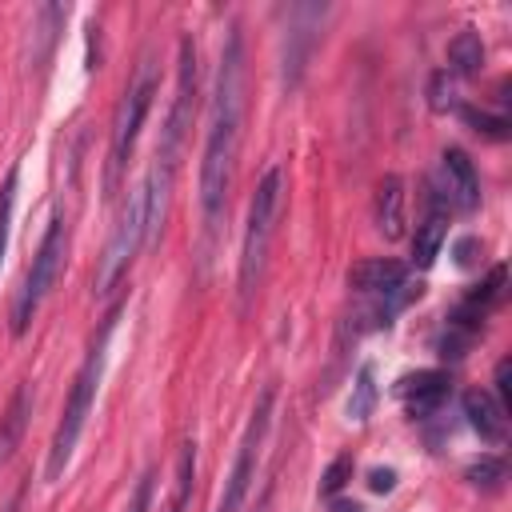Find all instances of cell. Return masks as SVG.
<instances>
[{"label": "cell", "mask_w": 512, "mask_h": 512, "mask_svg": "<svg viewBox=\"0 0 512 512\" xmlns=\"http://www.w3.org/2000/svg\"><path fill=\"white\" fill-rule=\"evenodd\" d=\"M240 124H244V40L232 28L220 52L212 108H208V136L200 160V212L204 228L216 232L228 208V192L236 180V152H240Z\"/></svg>", "instance_id": "cell-1"}, {"label": "cell", "mask_w": 512, "mask_h": 512, "mask_svg": "<svg viewBox=\"0 0 512 512\" xmlns=\"http://www.w3.org/2000/svg\"><path fill=\"white\" fill-rule=\"evenodd\" d=\"M160 92V68H156V56L144 52L128 88H124V100L116 108V120H112V148H108V196L120 188V172L136 148V136L144 128V116L152 108V96Z\"/></svg>", "instance_id": "cell-2"}, {"label": "cell", "mask_w": 512, "mask_h": 512, "mask_svg": "<svg viewBox=\"0 0 512 512\" xmlns=\"http://www.w3.org/2000/svg\"><path fill=\"white\" fill-rule=\"evenodd\" d=\"M280 196H284V172H280V164H272L260 176L252 204H248V228H244V248H240V296H244V304L252 300V292L264 276L268 240H272V228L280 216Z\"/></svg>", "instance_id": "cell-3"}, {"label": "cell", "mask_w": 512, "mask_h": 512, "mask_svg": "<svg viewBox=\"0 0 512 512\" xmlns=\"http://www.w3.org/2000/svg\"><path fill=\"white\" fill-rule=\"evenodd\" d=\"M108 332H112V320L104 324L100 340L92 344L88 360L80 364V372H76V380H72V392H68L64 416H60V424H56V436H52V448H48V464H44V476H48V480H60V476H64V468H68V460H72V452H76V440H80L84 420H88L92 400H96L100 360H104V340H108Z\"/></svg>", "instance_id": "cell-4"}, {"label": "cell", "mask_w": 512, "mask_h": 512, "mask_svg": "<svg viewBox=\"0 0 512 512\" xmlns=\"http://www.w3.org/2000/svg\"><path fill=\"white\" fill-rule=\"evenodd\" d=\"M192 104H196V44L192 36H180V60H176V96L160 132V148H156V168L176 172L180 152H184V136L192 128Z\"/></svg>", "instance_id": "cell-5"}, {"label": "cell", "mask_w": 512, "mask_h": 512, "mask_svg": "<svg viewBox=\"0 0 512 512\" xmlns=\"http://www.w3.org/2000/svg\"><path fill=\"white\" fill-rule=\"evenodd\" d=\"M144 236H148V216H144V188H140V192L128 196V204H124V212H120V220L108 236V248H104L100 268H96V296H108L128 276L132 256L140 252Z\"/></svg>", "instance_id": "cell-6"}, {"label": "cell", "mask_w": 512, "mask_h": 512, "mask_svg": "<svg viewBox=\"0 0 512 512\" xmlns=\"http://www.w3.org/2000/svg\"><path fill=\"white\" fill-rule=\"evenodd\" d=\"M60 264H64V220L52 216V220H48V232H44L36 256H32V268H28V276H24V288H20V296H16V308H12V332H16V336L28 332V324H32V316H36L40 300L48 296V288H52L56 276H60Z\"/></svg>", "instance_id": "cell-7"}, {"label": "cell", "mask_w": 512, "mask_h": 512, "mask_svg": "<svg viewBox=\"0 0 512 512\" xmlns=\"http://www.w3.org/2000/svg\"><path fill=\"white\" fill-rule=\"evenodd\" d=\"M272 388H264L252 404V416H248V428L240 436V448H236V460H232V472H228V484H224V496L216 504V512H240V504L248 500L252 492V480H256V464H260V444H264V432H268V416H272Z\"/></svg>", "instance_id": "cell-8"}, {"label": "cell", "mask_w": 512, "mask_h": 512, "mask_svg": "<svg viewBox=\"0 0 512 512\" xmlns=\"http://www.w3.org/2000/svg\"><path fill=\"white\" fill-rule=\"evenodd\" d=\"M348 284L368 300L372 296H392V292L408 288V268L392 256H368V260L348 268Z\"/></svg>", "instance_id": "cell-9"}, {"label": "cell", "mask_w": 512, "mask_h": 512, "mask_svg": "<svg viewBox=\"0 0 512 512\" xmlns=\"http://www.w3.org/2000/svg\"><path fill=\"white\" fill-rule=\"evenodd\" d=\"M396 396L404 400V408H408L412 416H428V412H436V408L444 404V396H448V372H440V368L408 372V376L396 380Z\"/></svg>", "instance_id": "cell-10"}, {"label": "cell", "mask_w": 512, "mask_h": 512, "mask_svg": "<svg viewBox=\"0 0 512 512\" xmlns=\"http://www.w3.org/2000/svg\"><path fill=\"white\" fill-rule=\"evenodd\" d=\"M464 416L476 428V436L484 444H504L508 440V412L484 392V388H468L464 392Z\"/></svg>", "instance_id": "cell-11"}, {"label": "cell", "mask_w": 512, "mask_h": 512, "mask_svg": "<svg viewBox=\"0 0 512 512\" xmlns=\"http://www.w3.org/2000/svg\"><path fill=\"white\" fill-rule=\"evenodd\" d=\"M444 176H448V204H456L460 212H476L480 204V176L468 160L464 148H448L444 152Z\"/></svg>", "instance_id": "cell-12"}, {"label": "cell", "mask_w": 512, "mask_h": 512, "mask_svg": "<svg viewBox=\"0 0 512 512\" xmlns=\"http://www.w3.org/2000/svg\"><path fill=\"white\" fill-rule=\"evenodd\" d=\"M372 224L384 240H396L404 232V180L400 176H384L376 184V196H372Z\"/></svg>", "instance_id": "cell-13"}, {"label": "cell", "mask_w": 512, "mask_h": 512, "mask_svg": "<svg viewBox=\"0 0 512 512\" xmlns=\"http://www.w3.org/2000/svg\"><path fill=\"white\" fill-rule=\"evenodd\" d=\"M444 204H448V192H432V212L424 216V224L416 228V240H412V264L416 268H432V260L444 248V236H448Z\"/></svg>", "instance_id": "cell-14"}, {"label": "cell", "mask_w": 512, "mask_h": 512, "mask_svg": "<svg viewBox=\"0 0 512 512\" xmlns=\"http://www.w3.org/2000/svg\"><path fill=\"white\" fill-rule=\"evenodd\" d=\"M28 416H32V388H28V384H20V388L12 392V404H8V412L0 416V468L8 464V456L16 452V444L24 440Z\"/></svg>", "instance_id": "cell-15"}, {"label": "cell", "mask_w": 512, "mask_h": 512, "mask_svg": "<svg viewBox=\"0 0 512 512\" xmlns=\"http://www.w3.org/2000/svg\"><path fill=\"white\" fill-rule=\"evenodd\" d=\"M448 68H452V76H476L484 68V40L472 28H464V32L452 36V44H448Z\"/></svg>", "instance_id": "cell-16"}, {"label": "cell", "mask_w": 512, "mask_h": 512, "mask_svg": "<svg viewBox=\"0 0 512 512\" xmlns=\"http://www.w3.org/2000/svg\"><path fill=\"white\" fill-rule=\"evenodd\" d=\"M372 408H376V372H372V364H360L352 396H348V416L352 420H368Z\"/></svg>", "instance_id": "cell-17"}, {"label": "cell", "mask_w": 512, "mask_h": 512, "mask_svg": "<svg viewBox=\"0 0 512 512\" xmlns=\"http://www.w3.org/2000/svg\"><path fill=\"white\" fill-rule=\"evenodd\" d=\"M464 476H468V484L480 488V492H500L504 480H508V464H504L500 456H480V460L468 464Z\"/></svg>", "instance_id": "cell-18"}, {"label": "cell", "mask_w": 512, "mask_h": 512, "mask_svg": "<svg viewBox=\"0 0 512 512\" xmlns=\"http://www.w3.org/2000/svg\"><path fill=\"white\" fill-rule=\"evenodd\" d=\"M16 180H20V168L12 164L8 176H4V188H0V264H4V252H8V228H12V204H16Z\"/></svg>", "instance_id": "cell-19"}, {"label": "cell", "mask_w": 512, "mask_h": 512, "mask_svg": "<svg viewBox=\"0 0 512 512\" xmlns=\"http://www.w3.org/2000/svg\"><path fill=\"white\" fill-rule=\"evenodd\" d=\"M352 468H356V460H352V452H340L328 468H324V476H320V492L324 496H336L348 480H352Z\"/></svg>", "instance_id": "cell-20"}, {"label": "cell", "mask_w": 512, "mask_h": 512, "mask_svg": "<svg viewBox=\"0 0 512 512\" xmlns=\"http://www.w3.org/2000/svg\"><path fill=\"white\" fill-rule=\"evenodd\" d=\"M460 116H464L468 128H476V132H484L492 140H504L508 136V120L504 116H492V112H480V108H460Z\"/></svg>", "instance_id": "cell-21"}, {"label": "cell", "mask_w": 512, "mask_h": 512, "mask_svg": "<svg viewBox=\"0 0 512 512\" xmlns=\"http://www.w3.org/2000/svg\"><path fill=\"white\" fill-rule=\"evenodd\" d=\"M152 480H156V472L148 468V472H140V480H136V488H132V496H128V508L124 512H148V504H152Z\"/></svg>", "instance_id": "cell-22"}, {"label": "cell", "mask_w": 512, "mask_h": 512, "mask_svg": "<svg viewBox=\"0 0 512 512\" xmlns=\"http://www.w3.org/2000/svg\"><path fill=\"white\" fill-rule=\"evenodd\" d=\"M496 404L504 412H512V360H500L496 364Z\"/></svg>", "instance_id": "cell-23"}, {"label": "cell", "mask_w": 512, "mask_h": 512, "mask_svg": "<svg viewBox=\"0 0 512 512\" xmlns=\"http://www.w3.org/2000/svg\"><path fill=\"white\" fill-rule=\"evenodd\" d=\"M452 252H456V264H460V268H472V264L480 260L484 244H480L476 236H464V240H456V248H452Z\"/></svg>", "instance_id": "cell-24"}, {"label": "cell", "mask_w": 512, "mask_h": 512, "mask_svg": "<svg viewBox=\"0 0 512 512\" xmlns=\"http://www.w3.org/2000/svg\"><path fill=\"white\" fill-rule=\"evenodd\" d=\"M368 488L372 492H392L396 488V472L392 468H372L368 472Z\"/></svg>", "instance_id": "cell-25"}, {"label": "cell", "mask_w": 512, "mask_h": 512, "mask_svg": "<svg viewBox=\"0 0 512 512\" xmlns=\"http://www.w3.org/2000/svg\"><path fill=\"white\" fill-rule=\"evenodd\" d=\"M332 512H364L356 500H332Z\"/></svg>", "instance_id": "cell-26"}]
</instances>
